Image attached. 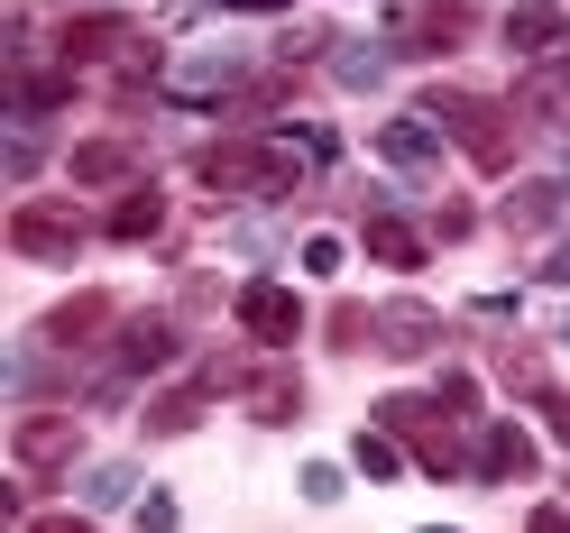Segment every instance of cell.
Here are the masks:
<instances>
[{
  "label": "cell",
  "instance_id": "1",
  "mask_svg": "<svg viewBox=\"0 0 570 533\" xmlns=\"http://www.w3.org/2000/svg\"><path fill=\"white\" fill-rule=\"evenodd\" d=\"M433 120H442L479 166H507V148H515V138H507V111L479 101V92H433Z\"/></svg>",
  "mask_w": 570,
  "mask_h": 533
},
{
  "label": "cell",
  "instance_id": "2",
  "mask_svg": "<svg viewBox=\"0 0 570 533\" xmlns=\"http://www.w3.org/2000/svg\"><path fill=\"white\" fill-rule=\"evenodd\" d=\"M10 248H19V258H75V248H83V211L19 203V211H10Z\"/></svg>",
  "mask_w": 570,
  "mask_h": 533
},
{
  "label": "cell",
  "instance_id": "3",
  "mask_svg": "<svg viewBox=\"0 0 570 533\" xmlns=\"http://www.w3.org/2000/svg\"><path fill=\"white\" fill-rule=\"evenodd\" d=\"M239 332L276 349V340H295V332H304V304L285 295V286H239Z\"/></svg>",
  "mask_w": 570,
  "mask_h": 533
},
{
  "label": "cell",
  "instance_id": "4",
  "mask_svg": "<svg viewBox=\"0 0 570 533\" xmlns=\"http://www.w3.org/2000/svg\"><path fill=\"white\" fill-rule=\"evenodd\" d=\"M75 442H83V423H75V414H28L19 433H10L19 470H56V460H75Z\"/></svg>",
  "mask_w": 570,
  "mask_h": 533
},
{
  "label": "cell",
  "instance_id": "5",
  "mask_svg": "<svg viewBox=\"0 0 570 533\" xmlns=\"http://www.w3.org/2000/svg\"><path fill=\"white\" fill-rule=\"evenodd\" d=\"M433 414H442V405H423V396H386V405H377V423H386V433H414L433 470H460V442L433 433Z\"/></svg>",
  "mask_w": 570,
  "mask_h": 533
},
{
  "label": "cell",
  "instance_id": "6",
  "mask_svg": "<svg viewBox=\"0 0 570 533\" xmlns=\"http://www.w3.org/2000/svg\"><path fill=\"white\" fill-rule=\"evenodd\" d=\"M377 349H396V359L442 349V313H433V304H386V313H377Z\"/></svg>",
  "mask_w": 570,
  "mask_h": 533
},
{
  "label": "cell",
  "instance_id": "7",
  "mask_svg": "<svg viewBox=\"0 0 570 533\" xmlns=\"http://www.w3.org/2000/svg\"><path fill=\"white\" fill-rule=\"evenodd\" d=\"M239 396H248V414H258V423H295V405H304V386L285 377V368H267V377H248Z\"/></svg>",
  "mask_w": 570,
  "mask_h": 533
},
{
  "label": "cell",
  "instance_id": "8",
  "mask_svg": "<svg viewBox=\"0 0 570 533\" xmlns=\"http://www.w3.org/2000/svg\"><path fill=\"white\" fill-rule=\"evenodd\" d=\"M479 470H488V478H524V470H533V442L515 433V423H488V442H479Z\"/></svg>",
  "mask_w": 570,
  "mask_h": 533
},
{
  "label": "cell",
  "instance_id": "9",
  "mask_svg": "<svg viewBox=\"0 0 570 533\" xmlns=\"http://www.w3.org/2000/svg\"><path fill=\"white\" fill-rule=\"evenodd\" d=\"M166 359H175V323H166V313L129 323V340H120V368H166Z\"/></svg>",
  "mask_w": 570,
  "mask_h": 533
},
{
  "label": "cell",
  "instance_id": "10",
  "mask_svg": "<svg viewBox=\"0 0 570 533\" xmlns=\"http://www.w3.org/2000/svg\"><path fill=\"white\" fill-rule=\"evenodd\" d=\"M101 323H111V304H101V295H75V304H56V313H47V340H56V349H75V340L101 332Z\"/></svg>",
  "mask_w": 570,
  "mask_h": 533
},
{
  "label": "cell",
  "instance_id": "11",
  "mask_svg": "<svg viewBox=\"0 0 570 533\" xmlns=\"http://www.w3.org/2000/svg\"><path fill=\"white\" fill-rule=\"evenodd\" d=\"M507 38H515L524 56H543V47H561V10H552V0H524V10L507 19Z\"/></svg>",
  "mask_w": 570,
  "mask_h": 533
},
{
  "label": "cell",
  "instance_id": "12",
  "mask_svg": "<svg viewBox=\"0 0 570 533\" xmlns=\"http://www.w3.org/2000/svg\"><path fill=\"white\" fill-rule=\"evenodd\" d=\"M138 157L120 148V138H92V148H75V185H120Z\"/></svg>",
  "mask_w": 570,
  "mask_h": 533
},
{
  "label": "cell",
  "instance_id": "13",
  "mask_svg": "<svg viewBox=\"0 0 570 533\" xmlns=\"http://www.w3.org/2000/svg\"><path fill=\"white\" fill-rule=\"evenodd\" d=\"M377 148L396 157V166H433V129H423V120H386V129H377Z\"/></svg>",
  "mask_w": 570,
  "mask_h": 533
},
{
  "label": "cell",
  "instance_id": "14",
  "mask_svg": "<svg viewBox=\"0 0 570 533\" xmlns=\"http://www.w3.org/2000/svg\"><path fill=\"white\" fill-rule=\"evenodd\" d=\"M194 423H203V386H175L148 405V433H194Z\"/></svg>",
  "mask_w": 570,
  "mask_h": 533
},
{
  "label": "cell",
  "instance_id": "15",
  "mask_svg": "<svg viewBox=\"0 0 570 533\" xmlns=\"http://www.w3.org/2000/svg\"><path fill=\"white\" fill-rule=\"evenodd\" d=\"M157 221H166V194H157V185H138V194L111 211V230H120V239H148Z\"/></svg>",
  "mask_w": 570,
  "mask_h": 533
},
{
  "label": "cell",
  "instance_id": "16",
  "mask_svg": "<svg viewBox=\"0 0 570 533\" xmlns=\"http://www.w3.org/2000/svg\"><path fill=\"white\" fill-rule=\"evenodd\" d=\"M368 248H377L386 267H423V239H414L405 221H368Z\"/></svg>",
  "mask_w": 570,
  "mask_h": 533
},
{
  "label": "cell",
  "instance_id": "17",
  "mask_svg": "<svg viewBox=\"0 0 570 533\" xmlns=\"http://www.w3.org/2000/svg\"><path fill=\"white\" fill-rule=\"evenodd\" d=\"M120 38H129L120 19H75V28H65V56H111Z\"/></svg>",
  "mask_w": 570,
  "mask_h": 533
},
{
  "label": "cell",
  "instance_id": "18",
  "mask_svg": "<svg viewBox=\"0 0 570 533\" xmlns=\"http://www.w3.org/2000/svg\"><path fill=\"white\" fill-rule=\"evenodd\" d=\"M129 487H138V470H129V460H101V470L83 478V506H120Z\"/></svg>",
  "mask_w": 570,
  "mask_h": 533
},
{
  "label": "cell",
  "instance_id": "19",
  "mask_svg": "<svg viewBox=\"0 0 570 533\" xmlns=\"http://www.w3.org/2000/svg\"><path fill=\"white\" fill-rule=\"evenodd\" d=\"M222 83H239V56H194L175 75V92H222Z\"/></svg>",
  "mask_w": 570,
  "mask_h": 533
},
{
  "label": "cell",
  "instance_id": "20",
  "mask_svg": "<svg viewBox=\"0 0 570 533\" xmlns=\"http://www.w3.org/2000/svg\"><path fill=\"white\" fill-rule=\"evenodd\" d=\"M507 221H524V230H543V221H561V185H524V194L507 203Z\"/></svg>",
  "mask_w": 570,
  "mask_h": 533
},
{
  "label": "cell",
  "instance_id": "21",
  "mask_svg": "<svg viewBox=\"0 0 570 533\" xmlns=\"http://www.w3.org/2000/svg\"><path fill=\"white\" fill-rule=\"evenodd\" d=\"M360 470H368V478H396V442H386V433H360Z\"/></svg>",
  "mask_w": 570,
  "mask_h": 533
},
{
  "label": "cell",
  "instance_id": "22",
  "mask_svg": "<svg viewBox=\"0 0 570 533\" xmlns=\"http://www.w3.org/2000/svg\"><path fill=\"white\" fill-rule=\"evenodd\" d=\"M65 92H75L65 75H28V83H19V101H28V111H47V101H65Z\"/></svg>",
  "mask_w": 570,
  "mask_h": 533
},
{
  "label": "cell",
  "instance_id": "23",
  "mask_svg": "<svg viewBox=\"0 0 570 533\" xmlns=\"http://www.w3.org/2000/svg\"><path fill=\"white\" fill-rule=\"evenodd\" d=\"M304 496H313V506H332V496H341V470H332V460H313V470H304Z\"/></svg>",
  "mask_w": 570,
  "mask_h": 533
},
{
  "label": "cell",
  "instance_id": "24",
  "mask_svg": "<svg viewBox=\"0 0 570 533\" xmlns=\"http://www.w3.org/2000/svg\"><path fill=\"white\" fill-rule=\"evenodd\" d=\"M138 533H175V506H166V496H148V506H138Z\"/></svg>",
  "mask_w": 570,
  "mask_h": 533
},
{
  "label": "cell",
  "instance_id": "25",
  "mask_svg": "<svg viewBox=\"0 0 570 533\" xmlns=\"http://www.w3.org/2000/svg\"><path fill=\"white\" fill-rule=\"evenodd\" d=\"M28 533H92V524H83V515H38Z\"/></svg>",
  "mask_w": 570,
  "mask_h": 533
},
{
  "label": "cell",
  "instance_id": "26",
  "mask_svg": "<svg viewBox=\"0 0 570 533\" xmlns=\"http://www.w3.org/2000/svg\"><path fill=\"white\" fill-rule=\"evenodd\" d=\"M543 414H552V433L570 442V396H543Z\"/></svg>",
  "mask_w": 570,
  "mask_h": 533
},
{
  "label": "cell",
  "instance_id": "27",
  "mask_svg": "<svg viewBox=\"0 0 570 533\" xmlns=\"http://www.w3.org/2000/svg\"><path fill=\"white\" fill-rule=\"evenodd\" d=\"M533 533H570V515H561V506H543V515H533Z\"/></svg>",
  "mask_w": 570,
  "mask_h": 533
},
{
  "label": "cell",
  "instance_id": "28",
  "mask_svg": "<svg viewBox=\"0 0 570 533\" xmlns=\"http://www.w3.org/2000/svg\"><path fill=\"white\" fill-rule=\"evenodd\" d=\"M222 10H295V0H222Z\"/></svg>",
  "mask_w": 570,
  "mask_h": 533
}]
</instances>
